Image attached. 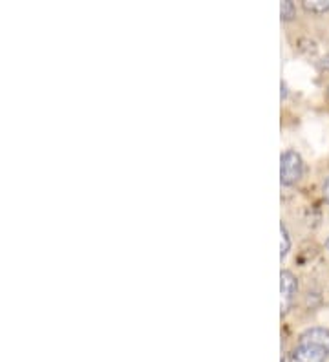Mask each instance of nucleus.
<instances>
[{"instance_id":"f257e3e1","label":"nucleus","mask_w":329,"mask_h":362,"mask_svg":"<svg viewBox=\"0 0 329 362\" xmlns=\"http://www.w3.org/2000/svg\"><path fill=\"white\" fill-rule=\"evenodd\" d=\"M304 163L299 152L285 151L280 158V181L282 185H294L302 177Z\"/></svg>"},{"instance_id":"f03ea898","label":"nucleus","mask_w":329,"mask_h":362,"mask_svg":"<svg viewBox=\"0 0 329 362\" xmlns=\"http://www.w3.org/2000/svg\"><path fill=\"white\" fill-rule=\"evenodd\" d=\"M325 355H328V351H324L318 346L309 344V342H300L299 340V346L291 354L289 362H324Z\"/></svg>"},{"instance_id":"7ed1b4c3","label":"nucleus","mask_w":329,"mask_h":362,"mask_svg":"<svg viewBox=\"0 0 329 362\" xmlns=\"http://www.w3.org/2000/svg\"><path fill=\"white\" fill-rule=\"evenodd\" d=\"M299 284L291 271H282L280 273V293H282V313L289 310L293 304V298L296 295Z\"/></svg>"},{"instance_id":"20e7f679","label":"nucleus","mask_w":329,"mask_h":362,"mask_svg":"<svg viewBox=\"0 0 329 362\" xmlns=\"http://www.w3.org/2000/svg\"><path fill=\"white\" fill-rule=\"evenodd\" d=\"M300 342H309V344H315L318 348H322L324 351H328L329 355V329L325 327H311L300 335Z\"/></svg>"},{"instance_id":"39448f33","label":"nucleus","mask_w":329,"mask_h":362,"mask_svg":"<svg viewBox=\"0 0 329 362\" xmlns=\"http://www.w3.org/2000/svg\"><path fill=\"white\" fill-rule=\"evenodd\" d=\"M304 8L311 13L322 15L329 11V0H304Z\"/></svg>"},{"instance_id":"423d86ee","label":"nucleus","mask_w":329,"mask_h":362,"mask_svg":"<svg viewBox=\"0 0 329 362\" xmlns=\"http://www.w3.org/2000/svg\"><path fill=\"white\" fill-rule=\"evenodd\" d=\"M280 234H282V243H280V257L284 258L287 252H289L291 247V240H289V233L285 229L284 223H280Z\"/></svg>"},{"instance_id":"0eeeda50","label":"nucleus","mask_w":329,"mask_h":362,"mask_svg":"<svg viewBox=\"0 0 329 362\" xmlns=\"http://www.w3.org/2000/svg\"><path fill=\"white\" fill-rule=\"evenodd\" d=\"M280 13H282V18H284V21H291V18L294 17V13H296V9H294L293 2H289V0L282 2Z\"/></svg>"},{"instance_id":"6e6552de","label":"nucleus","mask_w":329,"mask_h":362,"mask_svg":"<svg viewBox=\"0 0 329 362\" xmlns=\"http://www.w3.org/2000/svg\"><path fill=\"white\" fill-rule=\"evenodd\" d=\"M324 194H325V199L329 202V177L325 180V183H324Z\"/></svg>"},{"instance_id":"1a4fd4ad","label":"nucleus","mask_w":329,"mask_h":362,"mask_svg":"<svg viewBox=\"0 0 329 362\" xmlns=\"http://www.w3.org/2000/svg\"><path fill=\"white\" fill-rule=\"evenodd\" d=\"M325 245H328V249H329V238H328V242H325Z\"/></svg>"}]
</instances>
